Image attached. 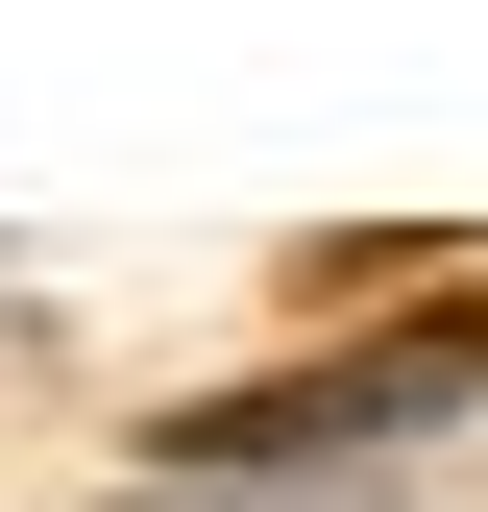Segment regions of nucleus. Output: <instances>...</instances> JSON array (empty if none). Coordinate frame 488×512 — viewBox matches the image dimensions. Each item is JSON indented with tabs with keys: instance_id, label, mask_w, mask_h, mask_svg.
<instances>
[{
	"instance_id": "obj_1",
	"label": "nucleus",
	"mask_w": 488,
	"mask_h": 512,
	"mask_svg": "<svg viewBox=\"0 0 488 512\" xmlns=\"http://www.w3.org/2000/svg\"><path fill=\"white\" fill-rule=\"evenodd\" d=\"M464 366H488V342H464V317H440V342H391V366H318V391H244L220 439H366V415H440Z\"/></svg>"
}]
</instances>
